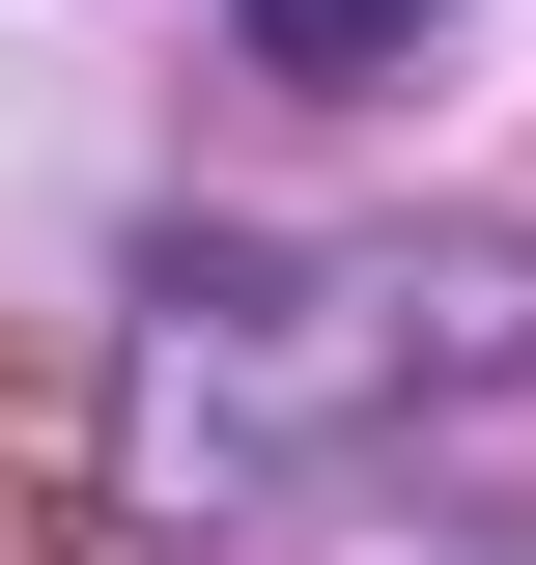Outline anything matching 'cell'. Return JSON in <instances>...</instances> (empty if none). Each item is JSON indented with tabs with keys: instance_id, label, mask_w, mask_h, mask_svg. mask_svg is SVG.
<instances>
[{
	"instance_id": "6da1fadb",
	"label": "cell",
	"mask_w": 536,
	"mask_h": 565,
	"mask_svg": "<svg viewBox=\"0 0 536 565\" xmlns=\"http://www.w3.org/2000/svg\"><path fill=\"white\" fill-rule=\"evenodd\" d=\"M226 29H255L282 85H367V57H424V0H226Z\"/></svg>"
}]
</instances>
